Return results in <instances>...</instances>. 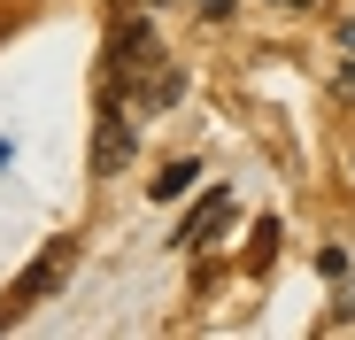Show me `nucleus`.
<instances>
[{"instance_id":"obj_4","label":"nucleus","mask_w":355,"mask_h":340,"mask_svg":"<svg viewBox=\"0 0 355 340\" xmlns=\"http://www.w3.org/2000/svg\"><path fill=\"white\" fill-rule=\"evenodd\" d=\"M224 216H232V194H224V186H216V194H201V209L178 224V248H209V240L224 232Z\"/></svg>"},{"instance_id":"obj_2","label":"nucleus","mask_w":355,"mask_h":340,"mask_svg":"<svg viewBox=\"0 0 355 340\" xmlns=\"http://www.w3.org/2000/svg\"><path fill=\"white\" fill-rule=\"evenodd\" d=\"M70 263H78V240H46V248L31 255V271L16 278V294H8V309H0V325H8V317H24L31 302H46V294H54V278H62Z\"/></svg>"},{"instance_id":"obj_5","label":"nucleus","mask_w":355,"mask_h":340,"mask_svg":"<svg viewBox=\"0 0 355 340\" xmlns=\"http://www.w3.org/2000/svg\"><path fill=\"white\" fill-rule=\"evenodd\" d=\"M186 186H193V155H178V162H162V170H155V201H178Z\"/></svg>"},{"instance_id":"obj_1","label":"nucleus","mask_w":355,"mask_h":340,"mask_svg":"<svg viewBox=\"0 0 355 340\" xmlns=\"http://www.w3.org/2000/svg\"><path fill=\"white\" fill-rule=\"evenodd\" d=\"M108 93L132 108V117H162V108L178 101V62L162 54V39L132 16H116V31H108Z\"/></svg>"},{"instance_id":"obj_6","label":"nucleus","mask_w":355,"mask_h":340,"mask_svg":"<svg viewBox=\"0 0 355 340\" xmlns=\"http://www.w3.org/2000/svg\"><path fill=\"white\" fill-rule=\"evenodd\" d=\"M8 162H16V147H8V139H0V170H8Z\"/></svg>"},{"instance_id":"obj_3","label":"nucleus","mask_w":355,"mask_h":340,"mask_svg":"<svg viewBox=\"0 0 355 340\" xmlns=\"http://www.w3.org/2000/svg\"><path fill=\"white\" fill-rule=\"evenodd\" d=\"M124 162H132V108L108 93L101 117H93V170L108 178V170H124Z\"/></svg>"},{"instance_id":"obj_7","label":"nucleus","mask_w":355,"mask_h":340,"mask_svg":"<svg viewBox=\"0 0 355 340\" xmlns=\"http://www.w3.org/2000/svg\"><path fill=\"white\" fill-rule=\"evenodd\" d=\"M278 8H309V0H278Z\"/></svg>"}]
</instances>
